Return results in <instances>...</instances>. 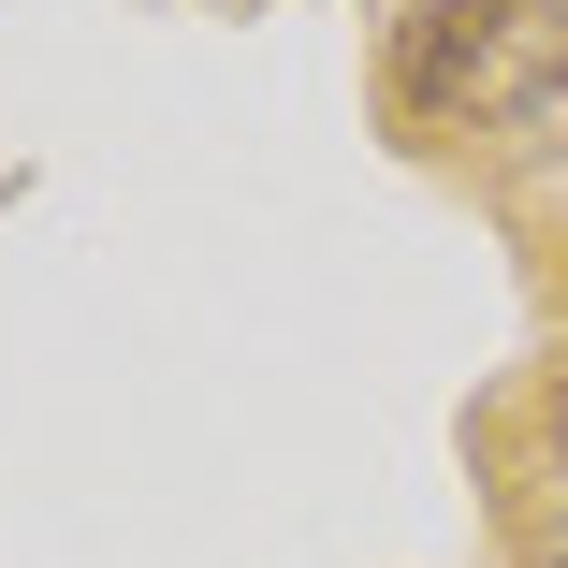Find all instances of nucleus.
<instances>
[{
  "instance_id": "obj_1",
  "label": "nucleus",
  "mask_w": 568,
  "mask_h": 568,
  "mask_svg": "<svg viewBox=\"0 0 568 568\" xmlns=\"http://www.w3.org/2000/svg\"><path fill=\"white\" fill-rule=\"evenodd\" d=\"M394 102L452 132H568V0H408L394 30Z\"/></svg>"
},
{
  "instance_id": "obj_2",
  "label": "nucleus",
  "mask_w": 568,
  "mask_h": 568,
  "mask_svg": "<svg viewBox=\"0 0 568 568\" xmlns=\"http://www.w3.org/2000/svg\"><path fill=\"white\" fill-rule=\"evenodd\" d=\"M539 437H554V452H568V365H554V394H539Z\"/></svg>"
},
{
  "instance_id": "obj_3",
  "label": "nucleus",
  "mask_w": 568,
  "mask_h": 568,
  "mask_svg": "<svg viewBox=\"0 0 568 568\" xmlns=\"http://www.w3.org/2000/svg\"><path fill=\"white\" fill-rule=\"evenodd\" d=\"M539 568H568V539H554V554H539Z\"/></svg>"
}]
</instances>
